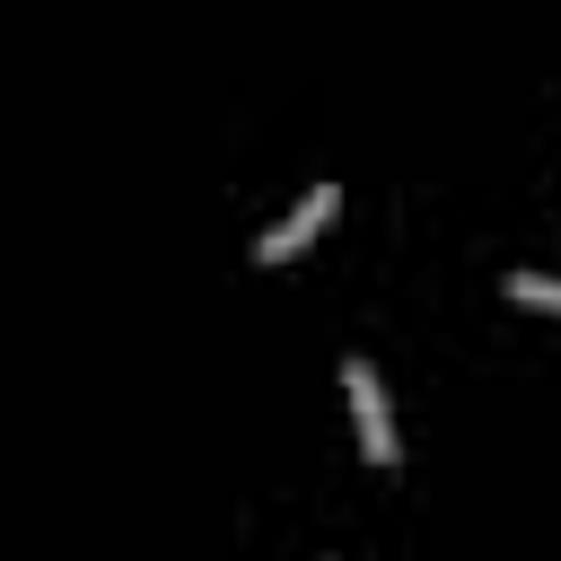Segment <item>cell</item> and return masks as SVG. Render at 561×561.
I'll return each mask as SVG.
<instances>
[{"mask_svg":"<svg viewBox=\"0 0 561 561\" xmlns=\"http://www.w3.org/2000/svg\"><path fill=\"white\" fill-rule=\"evenodd\" d=\"M342 386H351V421H359V456L368 465H394V421H386V386L368 359H342Z\"/></svg>","mask_w":561,"mask_h":561,"instance_id":"6da1fadb","label":"cell"},{"mask_svg":"<svg viewBox=\"0 0 561 561\" xmlns=\"http://www.w3.org/2000/svg\"><path fill=\"white\" fill-rule=\"evenodd\" d=\"M333 210H342V193H333V184H316V193H307V202H298L280 228H263V237H254V263H289V254H298V245H307V237H316Z\"/></svg>","mask_w":561,"mask_h":561,"instance_id":"7a4b0ae2","label":"cell"},{"mask_svg":"<svg viewBox=\"0 0 561 561\" xmlns=\"http://www.w3.org/2000/svg\"><path fill=\"white\" fill-rule=\"evenodd\" d=\"M508 298H517V307H552V316H561V280H552V272H508Z\"/></svg>","mask_w":561,"mask_h":561,"instance_id":"3957f363","label":"cell"}]
</instances>
